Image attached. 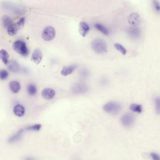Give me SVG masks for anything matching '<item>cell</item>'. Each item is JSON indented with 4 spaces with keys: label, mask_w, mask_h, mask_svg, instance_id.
I'll return each mask as SVG.
<instances>
[{
    "label": "cell",
    "mask_w": 160,
    "mask_h": 160,
    "mask_svg": "<svg viewBox=\"0 0 160 160\" xmlns=\"http://www.w3.org/2000/svg\"><path fill=\"white\" fill-rule=\"evenodd\" d=\"M91 48L96 53L102 54L107 51V47L105 42L101 39L97 38L91 42Z\"/></svg>",
    "instance_id": "obj_1"
},
{
    "label": "cell",
    "mask_w": 160,
    "mask_h": 160,
    "mask_svg": "<svg viewBox=\"0 0 160 160\" xmlns=\"http://www.w3.org/2000/svg\"><path fill=\"white\" fill-rule=\"evenodd\" d=\"M13 48L22 56H27L29 55V50L26 43L22 40H17L13 44Z\"/></svg>",
    "instance_id": "obj_2"
},
{
    "label": "cell",
    "mask_w": 160,
    "mask_h": 160,
    "mask_svg": "<svg viewBox=\"0 0 160 160\" xmlns=\"http://www.w3.org/2000/svg\"><path fill=\"white\" fill-rule=\"evenodd\" d=\"M103 108L105 112L107 113L116 115L120 112L121 110V106L116 102L110 101L105 104Z\"/></svg>",
    "instance_id": "obj_3"
},
{
    "label": "cell",
    "mask_w": 160,
    "mask_h": 160,
    "mask_svg": "<svg viewBox=\"0 0 160 160\" xmlns=\"http://www.w3.org/2000/svg\"><path fill=\"white\" fill-rule=\"evenodd\" d=\"M55 28L51 26L46 27L42 32V37L46 42H50L53 40L56 36Z\"/></svg>",
    "instance_id": "obj_4"
},
{
    "label": "cell",
    "mask_w": 160,
    "mask_h": 160,
    "mask_svg": "<svg viewBox=\"0 0 160 160\" xmlns=\"http://www.w3.org/2000/svg\"><path fill=\"white\" fill-rule=\"evenodd\" d=\"M87 85L83 83H76L73 85L72 92L74 95H79L84 94L88 91Z\"/></svg>",
    "instance_id": "obj_5"
},
{
    "label": "cell",
    "mask_w": 160,
    "mask_h": 160,
    "mask_svg": "<svg viewBox=\"0 0 160 160\" xmlns=\"http://www.w3.org/2000/svg\"><path fill=\"white\" fill-rule=\"evenodd\" d=\"M135 119L132 114L126 113L122 116L121 122L123 126L126 127H131L134 126Z\"/></svg>",
    "instance_id": "obj_6"
},
{
    "label": "cell",
    "mask_w": 160,
    "mask_h": 160,
    "mask_svg": "<svg viewBox=\"0 0 160 160\" xmlns=\"http://www.w3.org/2000/svg\"><path fill=\"white\" fill-rule=\"evenodd\" d=\"M56 95L55 90L51 88H46L43 90L42 93V97L47 100L53 99Z\"/></svg>",
    "instance_id": "obj_7"
},
{
    "label": "cell",
    "mask_w": 160,
    "mask_h": 160,
    "mask_svg": "<svg viewBox=\"0 0 160 160\" xmlns=\"http://www.w3.org/2000/svg\"><path fill=\"white\" fill-rule=\"evenodd\" d=\"M128 22L131 25L136 26L139 25L140 22V19L139 14L134 12L131 14L128 17Z\"/></svg>",
    "instance_id": "obj_8"
},
{
    "label": "cell",
    "mask_w": 160,
    "mask_h": 160,
    "mask_svg": "<svg viewBox=\"0 0 160 160\" xmlns=\"http://www.w3.org/2000/svg\"><path fill=\"white\" fill-rule=\"evenodd\" d=\"M42 59V53L40 49L37 48L32 53L31 60L36 64H38L41 62Z\"/></svg>",
    "instance_id": "obj_9"
},
{
    "label": "cell",
    "mask_w": 160,
    "mask_h": 160,
    "mask_svg": "<svg viewBox=\"0 0 160 160\" xmlns=\"http://www.w3.org/2000/svg\"><path fill=\"white\" fill-rule=\"evenodd\" d=\"M89 26L87 23L84 22H80L79 24V31L80 34L83 37L86 36L89 31Z\"/></svg>",
    "instance_id": "obj_10"
},
{
    "label": "cell",
    "mask_w": 160,
    "mask_h": 160,
    "mask_svg": "<svg viewBox=\"0 0 160 160\" xmlns=\"http://www.w3.org/2000/svg\"><path fill=\"white\" fill-rule=\"evenodd\" d=\"M77 68V65H72L65 66L61 69V73L63 76H68L72 73Z\"/></svg>",
    "instance_id": "obj_11"
},
{
    "label": "cell",
    "mask_w": 160,
    "mask_h": 160,
    "mask_svg": "<svg viewBox=\"0 0 160 160\" xmlns=\"http://www.w3.org/2000/svg\"><path fill=\"white\" fill-rule=\"evenodd\" d=\"M14 113L19 117L23 116L25 114V109L23 106L20 104H17L13 108Z\"/></svg>",
    "instance_id": "obj_12"
},
{
    "label": "cell",
    "mask_w": 160,
    "mask_h": 160,
    "mask_svg": "<svg viewBox=\"0 0 160 160\" xmlns=\"http://www.w3.org/2000/svg\"><path fill=\"white\" fill-rule=\"evenodd\" d=\"M7 65L9 70L12 72L17 73L20 69L19 65L18 64V63L15 60H11V61H9Z\"/></svg>",
    "instance_id": "obj_13"
},
{
    "label": "cell",
    "mask_w": 160,
    "mask_h": 160,
    "mask_svg": "<svg viewBox=\"0 0 160 160\" xmlns=\"http://www.w3.org/2000/svg\"><path fill=\"white\" fill-rule=\"evenodd\" d=\"M9 87L11 91L15 93H19V91H20V88H21L20 83L17 81H15V80L12 81L10 82Z\"/></svg>",
    "instance_id": "obj_14"
},
{
    "label": "cell",
    "mask_w": 160,
    "mask_h": 160,
    "mask_svg": "<svg viewBox=\"0 0 160 160\" xmlns=\"http://www.w3.org/2000/svg\"><path fill=\"white\" fill-rule=\"evenodd\" d=\"M9 55L7 51L5 50H0V59L2 61L4 64L7 65L9 61Z\"/></svg>",
    "instance_id": "obj_15"
},
{
    "label": "cell",
    "mask_w": 160,
    "mask_h": 160,
    "mask_svg": "<svg viewBox=\"0 0 160 160\" xmlns=\"http://www.w3.org/2000/svg\"><path fill=\"white\" fill-rule=\"evenodd\" d=\"M19 27L17 24H12L7 28V32L10 36H14L17 34Z\"/></svg>",
    "instance_id": "obj_16"
},
{
    "label": "cell",
    "mask_w": 160,
    "mask_h": 160,
    "mask_svg": "<svg viewBox=\"0 0 160 160\" xmlns=\"http://www.w3.org/2000/svg\"><path fill=\"white\" fill-rule=\"evenodd\" d=\"M128 32L130 36L134 38H137L140 36V30L136 27H132L130 28Z\"/></svg>",
    "instance_id": "obj_17"
},
{
    "label": "cell",
    "mask_w": 160,
    "mask_h": 160,
    "mask_svg": "<svg viewBox=\"0 0 160 160\" xmlns=\"http://www.w3.org/2000/svg\"><path fill=\"white\" fill-rule=\"evenodd\" d=\"M2 23L4 27L7 28L9 26L13 24V20L9 16L4 15L2 18Z\"/></svg>",
    "instance_id": "obj_18"
},
{
    "label": "cell",
    "mask_w": 160,
    "mask_h": 160,
    "mask_svg": "<svg viewBox=\"0 0 160 160\" xmlns=\"http://www.w3.org/2000/svg\"><path fill=\"white\" fill-rule=\"evenodd\" d=\"M23 132H24V130L23 129L20 130L17 134H15V135H14L13 136H12L9 139V142L11 143L17 141L21 137Z\"/></svg>",
    "instance_id": "obj_19"
},
{
    "label": "cell",
    "mask_w": 160,
    "mask_h": 160,
    "mask_svg": "<svg viewBox=\"0 0 160 160\" xmlns=\"http://www.w3.org/2000/svg\"><path fill=\"white\" fill-rule=\"evenodd\" d=\"M95 28L97 29L98 30L100 31V32H102L103 34L107 35L109 34V32L108 30L107 29V28L106 27L104 26L102 24L97 23L95 24Z\"/></svg>",
    "instance_id": "obj_20"
},
{
    "label": "cell",
    "mask_w": 160,
    "mask_h": 160,
    "mask_svg": "<svg viewBox=\"0 0 160 160\" xmlns=\"http://www.w3.org/2000/svg\"><path fill=\"white\" fill-rule=\"evenodd\" d=\"M27 91L30 95L34 96L37 92V89L34 85L30 84L27 87Z\"/></svg>",
    "instance_id": "obj_21"
},
{
    "label": "cell",
    "mask_w": 160,
    "mask_h": 160,
    "mask_svg": "<svg viewBox=\"0 0 160 160\" xmlns=\"http://www.w3.org/2000/svg\"><path fill=\"white\" fill-rule=\"evenodd\" d=\"M130 109L134 112L140 113L142 111V106L139 104H132L130 106Z\"/></svg>",
    "instance_id": "obj_22"
},
{
    "label": "cell",
    "mask_w": 160,
    "mask_h": 160,
    "mask_svg": "<svg viewBox=\"0 0 160 160\" xmlns=\"http://www.w3.org/2000/svg\"><path fill=\"white\" fill-rule=\"evenodd\" d=\"M114 47L117 50L121 52V53L123 54V55H125L126 54V48H124V47H123V46L121 44H119V43H115L114 44Z\"/></svg>",
    "instance_id": "obj_23"
},
{
    "label": "cell",
    "mask_w": 160,
    "mask_h": 160,
    "mask_svg": "<svg viewBox=\"0 0 160 160\" xmlns=\"http://www.w3.org/2000/svg\"><path fill=\"white\" fill-rule=\"evenodd\" d=\"M42 125L40 124H36L34 126H28L26 128L27 131H39L42 128Z\"/></svg>",
    "instance_id": "obj_24"
},
{
    "label": "cell",
    "mask_w": 160,
    "mask_h": 160,
    "mask_svg": "<svg viewBox=\"0 0 160 160\" xmlns=\"http://www.w3.org/2000/svg\"><path fill=\"white\" fill-rule=\"evenodd\" d=\"M152 5L155 11L158 13H159L160 11V4L157 0H152Z\"/></svg>",
    "instance_id": "obj_25"
},
{
    "label": "cell",
    "mask_w": 160,
    "mask_h": 160,
    "mask_svg": "<svg viewBox=\"0 0 160 160\" xmlns=\"http://www.w3.org/2000/svg\"><path fill=\"white\" fill-rule=\"evenodd\" d=\"M9 73L6 70H1L0 71V79L1 80H5L8 77Z\"/></svg>",
    "instance_id": "obj_26"
},
{
    "label": "cell",
    "mask_w": 160,
    "mask_h": 160,
    "mask_svg": "<svg viewBox=\"0 0 160 160\" xmlns=\"http://www.w3.org/2000/svg\"><path fill=\"white\" fill-rule=\"evenodd\" d=\"M155 110H156V113L157 114L159 115L160 111V98L157 97L155 99Z\"/></svg>",
    "instance_id": "obj_27"
},
{
    "label": "cell",
    "mask_w": 160,
    "mask_h": 160,
    "mask_svg": "<svg viewBox=\"0 0 160 160\" xmlns=\"http://www.w3.org/2000/svg\"><path fill=\"white\" fill-rule=\"evenodd\" d=\"M79 74H80L81 77H83V78H85V77H88V75H89V72L87 69H83L80 71Z\"/></svg>",
    "instance_id": "obj_28"
},
{
    "label": "cell",
    "mask_w": 160,
    "mask_h": 160,
    "mask_svg": "<svg viewBox=\"0 0 160 160\" xmlns=\"http://www.w3.org/2000/svg\"><path fill=\"white\" fill-rule=\"evenodd\" d=\"M25 17H23L20 19L19 22H17V25H18L19 28H21L24 25V22H25Z\"/></svg>",
    "instance_id": "obj_29"
},
{
    "label": "cell",
    "mask_w": 160,
    "mask_h": 160,
    "mask_svg": "<svg viewBox=\"0 0 160 160\" xmlns=\"http://www.w3.org/2000/svg\"><path fill=\"white\" fill-rule=\"evenodd\" d=\"M150 156L152 159L154 160H160V157L159 155L155 153H150Z\"/></svg>",
    "instance_id": "obj_30"
}]
</instances>
